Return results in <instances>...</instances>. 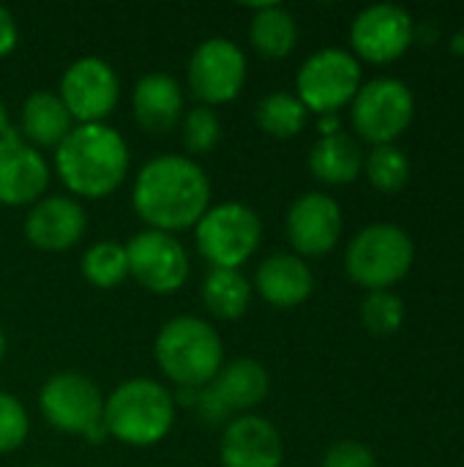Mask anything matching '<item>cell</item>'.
Returning <instances> with one entry per match:
<instances>
[{
  "instance_id": "cell-32",
  "label": "cell",
  "mask_w": 464,
  "mask_h": 467,
  "mask_svg": "<svg viewBox=\"0 0 464 467\" xmlns=\"http://www.w3.org/2000/svg\"><path fill=\"white\" fill-rule=\"evenodd\" d=\"M16 41H19L16 19H14V14L5 5H0V57H5L8 52H14Z\"/></svg>"
},
{
  "instance_id": "cell-7",
  "label": "cell",
  "mask_w": 464,
  "mask_h": 467,
  "mask_svg": "<svg viewBox=\"0 0 464 467\" xmlns=\"http://www.w3.org/2000/svg\"><path fill=\"white\" fill-rule=\"evenodd\" d=\"M38 408L44 419L68 435H85L98 443L104 430V394L79 372H57L38 391Z\"/></svg>"
},
{
  "instance_id": "cell-9",
  "label": "cell",
  "mask_w": 464,
  "mask_h": 467,
  "mask_svg": "<svg viewBox=\"0 0 464 467\" xmlns=\"http://www.w3.org/2000/svg\"><path fill=\"white\" fill-rule=\"evenodd\" d=\"M413 112L416 101L410 88L394 77L361 85L353 99V126L375 145H391L410 126Z\"/></svg>"
},
{
  "instance_id": "cell-26",
  "label": "cell",
  "mask_w": 464,
  "mask_h": 467,
  "mask_svg": "<svg viewBox=\"0 0 464 467\" xmlns=\"http://www.w3.org/2000/svg\"><path fill=\"white\" fill-rule=\"evenodd\" d=\"M82 276L98 290H112V287L123 285L129 276L126 244H115V241L93 244L82 254Z\"/></svg>"
},
{
  "instance_id": "cell-4",
  "label": "cell",
  "mask_w": 464,
  "mask_h": 467,
  "mask_svg": "<svg viewBox=\"0 0 464 467\" xmlns=\"http://www.w3.org/2000/svg\"><path fill=\"white\" fill-rule=\"evenodd\" d=\"M172 424L175 400L156 380H126L104 400V430L123 446H156L170 435Z\"/></svg>"
},
{
  "instance_id": "cell-3",
  "label": "cell",
  "mask_w": 464,
  "mask_h": 467,
  "mask_svg": "<svg viewBox=\"0 0 464 467\" xmlns=\"http://www.w3.org/2000/svg\"><path fill=\"white\" fill-rule=\"evenodd\" d=\"M153 356L159 369L180 389H205L224 367V342L219 331L191 315L172 317L161 326Z\"/></svg>"
},
{
  "instance_id": "cell-10",
  "label": "cell",
  "mask_w": 464,
  "mask_h": 467,
  "mask_svg": "<svg viewBox=\"0 0 464 467\" xmlns=\"http://www.w3.org/2000/svg\"><path fill=\"white\" fill-rule=\"evenodd\" d=\"M246 82V55L243 49L224 36L205 38L189 57V88L191 96L205 104H227L238 99Z\"/></svg>"
},
{
  "instance_id": "cell-8",
  "label": "cell",
  "mask_w": 464,
  "mask_h": 467,
  "mask_svg": "<svg viewBox=\"0 0 464 467\" xmlns=\"http://www.w3.org/2000/svg\"><path fill=\"white\" fill-rule=\"evenodd\" d=\"M298 99L317 115H334L339 107L356 99L361 88L358 60L336 47L314 52L298 71Z\"/></svg>"
},
{
  "instance_id": "cell-14",
  "label": "cell",
  "mask_w": 464,
  "mask_h": 467,
  "mask_svg": "<svg viewBox=\"0 0 464 467\" xmlns=\"http://www.w3.org/2000/svg\"><path fill=\"white\" fill-rule=\"evenodd\" d=\"M413 16L394 3H377L364 8L350 27L353 49L372 63L397 60L413 44Z\"/></svg>"
},
{
  "instance_id": "cell-23",
  "label": "cell",
  "mask_w": 464,
  "mask_h": 467,
  "mask_svg": "<svg viewBox=\"0 0 464 467\" xmlns=\"http://www.w3.org/2000/svg\"><path fill=\"white\" fill-rule=\"evenodd\" d=\"M249 38H252L254 49L263 57H271V60L287 57L298 44L295 16L279 3L254 5L252 25H249Z\"/></svg>"
},
{
  "instance_id": "cell-18",
  "label": "cell",
  "mask_w": 464,
  "mask_h": 467,
  "mask_svg": "<svg viewBox=\"0 0 464 467\" xmlns=\"http://www.w3.org/2000/svg\"><path fill=\"white\" fill-rule=\"evenodd\" d=\"M219 457L222 467H282L284 443L271 421L260 416H235L224 427Z\"/></svg>"
},
{
  "instance_id": "cell-28",
  "label": "cell",
  "mask_w": 464,
  "mask_h": 467,
  "mask_svg": "<svg viewBox=\"0 0 464 467\" xmlns=\"http://www.w3.org/2000/svg\"><path fill=\"white\" fill-rule=\"evenodd\" d=\"M222 140V118L213 107L197 104L183 115V145L194 156L211 153Z\"/></svg>"
},
{
  "instance_id": "cell-15",
  "label": "cell",
  "mask_w": 464,
  "mask_h": 467,
  "mask_svg": "<svg viewBox=\"0 0 464 467\" xmlns=\"http://www.w3.org/2000/svg\"><path fill=\"white\" fill-rule=\"evenodd\" d=\"M284 227L298 254L320 257L328 254L342 235V208L334 197L309 192L290 205Z\"/></svg>"
},
{
  "instance_id": "cell-27",
  "label": "cell",
  "mask_w": 464,
  "mask_h": 467,
  "mask_svg": "<svg viewBox=\"0 0 464 467\" xmlns=\"http://www.w3.org/2000/svg\"><path fill=\"white\" fill-rule=\"evenodd\" d=\"M364 167L369 183L380 192H399L410 181V159L397 145H375Z\"/></svg>"
},
{
  "instance_id": "cell-33",
  "label": "cell",
  "mask_w": 464,
  "mask_h": 467,
  "mask_svg": "<svg viewBox=\"0 0 464 467\" xmlns=\"http://www.w3.org/2000/svg\"><path fill=\"white\" fill-rule=\"evenodd\" d=\"M14 134V126H11V118H8V107H5V101L0 99V140H5V137H11Z\"/></svg>"
},
{
  "instance_id": "cell-24",
  "label": "cell",
  "mask_w": 464,
  "mask_h": 467,
  "mask_svg": "<svg viewBox=\"0 0 464 467\" xmlns=\"http://www.w3.org/2000/svg\"><path fill=\"white\" fill-rule=\"evenodd\" d=\"M252 301V282L241 268H211L202 282V304L219 320H238Z\"/></svg>"
},
{
  "instance_id": "cell-21",
  "label": "cell",
  "mask_w": 464,
  "mask_h": 467,
  "mask_svg": "<svg viewBox=\"0 0 464 467\" xmlns=\"http://www.w3.org/2000/svg\"><path fill=\"white\" fill-rule=\"evenodd\" d=\"M74 129V120L60 101L57 93L52 90H36L22 101L19 112V137L27 140L33 148H57L68 131Z\"/></svg>"
},
{
  "instance_id": "cell-2",
  "label": "cell",
  "mask_w": 464,
  "mask_h": 467,
  "mask_svg": "<svg viewBox=\"0 0 464 467\" xmlns=\"http://www.w3.org/2000/svg\"><path fill=\"white\" fill-rule=\"evenodd\" d=\"M129 145L107 123H77L55 148V172L77 197L101 200L129 175Z\"/></svg>"
},
{
  "instance_id": "cell-29",
  "label": "cell",
  "mask_w": 464,
  "mask_h": 467,
  "mask_svg": "<svg viewBox=\"0 0 464 467\" xmlns=\"http://www.w3.org/2000/svg\"><path fill=\"white\" fill-rule=\"evenodd\" d=\"M361 317L372 334L388 337V334L399 331V326L405 320V304L391 290H372L366 296V301L361 304Z\"/></svg>"
},
{
  "instance_id": "cell-22",
  "label": "cell",
  "mask_w": 464,
  "mask_h": 467,
  "mask_svg": "<svg viewBox=\"0 0 464 467\" xmlns=\"http://www.w3.org/2000/svg\"><path fill=\"white\" fill-rule=\"evenodd\" d=\"M361 167H364V156L358 142L342 131L320 137L309 150V170L323 183H334V186L353 183L361 175Z\"/></svg>"
},
{
  "instance_id": "cell-31",
  "label": "cell",
  "mask_w": 464,
  "mask_h": 467,
  "mask_svg": "<svg viewBox=\"0 0 464 467\" xmlns=\"http://www.w3.org/2000/svg\"><path fill=\"white\" fill-rule=\"evenodd\" d=\"M323 467H377V462L369 446L358 441H342L325 451Z\"/></svg>"
},
{
  "instance_id": "cell-36",
  "label": "cell",
  "mask_w": 464,
  "mask_h": 467,
  "mask_svg": "<svg viewBox=\"0 0 464 467\" xmlns=\"http://www.w3.org/2000/svg\"><path fill=\"white\" fill-rule=\"evenodd\" d=\"M462 41H464V36H462Z\"/></svg>"
},
{
  "instance_id": "cell-16",
  "label": "cell",
  "mask_w": 464,
  "mask_h": 467,
  "mask_svg": "<svg viewBox=\"0 0 464 467\" xmlns=\"http://www.w3.org/2000/svg\"><path fill=\"white\" fill-rule=\"evenodd\" d=\"M49 186L46 159L16 131L0 140V205H33Z\"/></svg>"
},
{
  "instance_id": "cell-12",
  "label": "cell",
  "mask_w": 464,
  "mask_h": 467,
  "mask_svg": "<svg viewBox=\"0 0 464 467\" xmlns=\"http://www.w3.org/2000/svg\"><path fill=\"white\" fill-rule=\"evenodd\" d=\"M129 276L156 296L175 293L189 279V254L183 244L161 230H142L126 244Z\"/></svg>"
},
{
  "instance_id": "cell-1",
  "label": "cell",
  "mask_w": 464,
  "mask_h": 467,
  "mask_svg": "<svg viewBox=\"0 0 464 467\" xmlns=\"http://www.w3.org/2000/svg\"><path fill=\"white\" fill-rule=\"evenodd\" d=\"M131 202L148 230L172 235L194 227L211 208V181L191 156L164 153L142 164Z\"/></svg>"
},
{
  "instance_id": "cell-17",
  "label": "cell",
  "mask_w": 464,
  "mask_h": 467,
  "mask_svg": "<svg viewBox=\"0 0 464 467\" xmlns=\"http://www.w3.org/2000/svg\"><path fill=\"white\" fill-rule=\"evenodd\" d=\"M88 230L85 208L74 197L52 194L30 205L25 219L27 241L41 252H66L82 241Z\"/></svg>"
},
{
  "instance_id": "cell-30",
  "label": "cell",
  "mask_w": 464,
  "mask_h": 467,
  "mask_svg": "<svg viewBox=\"0 0 464 467\" xmlns=\"http://www.w3.org/2000/svg\"><path fill=\"white\" fill-rule=\"evenodd\" d=\"M30 432V419L14 394L0 391V454L16 451Z\"/></svg>"
},
{
  "instance_id": "cell-13",
  "label": "cell",
  "mask_w": 464,
  "mask_h": 467,
  "mask_svg": "<svg viewBox=\"0 0 464 467\" xmlns=\"http://www.w3.org/2000/svg\"><path fill=\"white\" fill-rule=\"evenodd\" d=\"M271 389L268 369L254 361V358H235L232 364L222 367V372L200 389L197 405L205 421L219 424L227 421L238 410H252L257 408Z\"/></svg>"
},
{
  "instance_id": "cell-25",
  "label": "cell",
  "mask_w": 464,
  "mask_h": 467,
  "mask_svg": "<svg viewBox=\"0 0 464 467\" xmlns=\"http://www.w3.org/2000/svg\"><path fill=\"white\" fill-rule=\"evenodd\" d=\"M254 118H257V126L265 134L279 137V140H287V137H295V134L304 131L306 118H309V109L301 104L298 96L284 93V90H276V93H268L265 99L257 101Z\"/></svg>"
},
{
  "instance_id": "cell-11",
  "label": "cell",
  "mask_w": 464,
  "mask_h": 467,
  "mask_svg": "<svg viewBox=\"0 0 464 467\" xmlns=\"http://www.w3.org/2000/svg\"><path fill=\"white\" fill-rule=\"evenodd\" d=\"M60 101L77 123H104L120 99L115 68L93 55L77 57L60 77Z\"/></svg>"
},
{
  "instance_id": "cell-20",
  "label": "cell",
  "mask_w": 464,
  "mask_h": 467,
  "mask_svg": "<svg viewBox=\"0 0 464 467\" xmlns=\"http://www.w3.org/2000/svg\"><path fill=\"white\" fill-rule=\"evenodd\" d=\"M134 118L150 134H167L183 118V90L175 77L153 71L134 85Z\"/></svg>"
},
{
  "instance_id": "cell-6",
  "label": "cell",
  "mask_w": 464,
  "mask_h": 467,
  "mask_svg": "<svg viewBox=\"0 0 464 467\" xmlns=\"http://www.w3.org/2000/svg\"><path fill=\"white\" fill-rule=\"evenodd\" d=\"M194 241L211 268H241L263 241V222L243 202H222L194 224Z\"/></svg>"
},
{
  "instance_id": "cell-19",
  "label": "cell",
  "mask_w": 464,
  "mask_h": 467,
  "mask_svg": "<svg viewBox=\"0 0 464 467\" xmlns=\"http://www.w3.org/2000/svg\"><path fill=\"white\" fill-rule=\"evenodd\" d=\"M252 290L276 309H293L312 296L314 276L298 254L276 252L260 263Z\"/></svg>"
},
{
  "instance_id": "cell-34",
  "label": "cell",
  "mask_w": 464,
  "mask_h": 467,
  "mask_svg": "<svg viewBox=\"0 0 464 467\" xmlns=\"http://www.w3.org/2000/svg\"><path fill=\"white\" fill-rule=\"evenodd\" d=\"M320 131H323V137H328V134H336V131H339V123H336V118H334V115H320Z\"/></svg>"
},
{
  "instance_id": "cell-35",
  "label": "cell",
  "mask_w": 464,
  "mask_h": 467,
  "mask_svg": "<svg viewBox=\"0 0 464 467\" xmlns=\"http://www.w3.org/2000/svg\"><path fill=\"white\" fill-rule=\"evenodd\" d=\"M3 356H5V334L0 328V361H3Z\"/></svg>"
},
{
  "instance_id": "cell-5",
  "label": "cell",
  "mask_w": 464,
  "mask_h": 467,
  "mask_svg": "<svg viewBox=\"0 0 464 467\" xmlns=\"http://www.w3.org/2000/svg\"><path fill=\"white\" fill-rule=\"evenodd\" d=\"M416 249L410 235L397 224H369L347 246V274L356 285L372 290H388L413 265Z\"/></svg>"
}]
</instances>
